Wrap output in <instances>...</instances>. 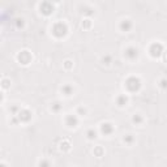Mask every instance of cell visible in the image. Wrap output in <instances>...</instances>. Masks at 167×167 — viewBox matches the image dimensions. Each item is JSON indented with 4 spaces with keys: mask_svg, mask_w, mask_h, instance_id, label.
I'll list each match as a JSON object with an SVG mask.
<instances>
[{
    "mask_svg": "<svg viewBox=\"0 0 167 167\" xmlns=\"http://www.w3.org/2000/svg\"><path fill=\"white\" fill-rule=\"evenodd\" d=\"M125 88L128 89V91L131 93H135V91H138V89L141 88V81L138 77L132 76V77H128L125 80Z\"/></svg>",
    "mask_w": 167,
    "mask_h": 167,
    "instance_id": "cell-1",
    "label": "cell"
},
{
    "mask_svg": "<svg viewBox=\"0 0 167 167\" xmlns=\"http://www.w3.org/2000/svg\"><path fill=\"white\" fill-rule=\"evenodd\" d=\"M67 32H68V27H67V25L64 22H56L54 25V27H52V33L58 38H63L67 34Z\"/></svg>",
    "mask_w": 167,
    "mask_h": 167,
    "instance_id": "cell-2",
    "label": "cell"
},
{
    "mask_svg": "<svg viewBox=\"0 0 167 167\" xmlns=\"http://www.w3.org/2000/svg\"><path fill=\"white\" fill-rule=\"evenodd\" d=\"M163 52V46L159 43V42H155V43H152L149 48V54L152 58H159Z\"/></svg>",
    "mask_w": 167,
    "mask_h": 167,
    "instance_id": "cell-3",
    "label": "cell"
},
{
    "mask_svg": "<svg viewBox=\"0 0 167 167\" xmlns=\"http://www.w3.org/2000/svg\"><path fill=\"white\" fill-rule=\"evenodd\" d=\"M32 115L33 114L30 112L29 110H20L17 114H16V116L18 118V120H20L21 123H27V121L32 119Z\"/></svg>",
    "mask_w": 167,
    "mask_h": 167,
    "instance_id": "cell-4",
    "label": "cell"
},
{
    "mask_svg": "<svg viewBox=\"0 0 167 167\" xmlns=\"http://www.w3.org/2000/svg\"><path fill=\"white\" fill-rule=\"evenodd\" d=\"M124 56L127 58V59H129V60H135V59H137V56H138V50L136 48V47H128L127 50H125V52H124Z\"/></svg>",
    "mask_w": 167,
    "mask_h": 167,
    "instance_id": "cell-5",
    "label": "cell"
},
{
    "mask_svg": "<svg viewBox=\"0 0 167 167\" xmlns=\"http://www.w3.org/2000/svg\"><path fill=\"white\" fill-rule=\"evenodd\" d=\"M39 9H41L42 13H44V15H51V13L54 12V5L48 1H43L39 4Z\"/></svg>",
    "mask_w": 167,
    "mask_h": 167,
    "instance_id": "cell-6",
    "label": "cell"
},
{
    "mask_svg": "<svg viewBox=\"0 0 167 167\" xmlns=\"http://www.w3.org/2000/svg\"><path fill=\"white\" fill-rule=\"evenodd\" d=\"M65 124L68 125L69 128H74V127H77V124H79V119H77L76 114H74V115H72V114L67 115V116H65Z\"/></svg>",
    "mask_w": 167,
    "mask_h": 167,
    "instance_id": "cell-7",
    "label": "cell"
},
{
    "mask_svg": "<svg viewBox=\"0 0 167 167\" xmlns=\"http://www.w3.org/2000/svg\"><path fill=\"white\" fill-rule=\"evenodd\" d=\"M18 62L22 63V64H29L30 60H32V55H30L29 51H21L17 56Z\"/></svg>",
    "mask_w": 167,
    "mask_h": 167,
    "instance_id": "cell-8",
    "label": "cell"
},
{
    "mask_svg": "<svg viewBox=\"0 0 167 167\" xmlns=\"http://www.w3.org/2000/svg\"><path fill=\"white\" fill-rule=\"evenodd\" d=\"M132 26H133V24H132V21L131 20H123L120 22V25H119V27H120V30L121 32H124V33H127V32H129L131 29H132Z\"/></svg>",
    "mask_w": 167,
    "mask_h": 167,
    "instance_id": "cell-9",
    "label": "cell"
},
{
    "mask_svg": "<svg viewBox=\"0 0 167 167\" xmlns=\"http://www.w3.org/2000/svg\"><path fill=\"white\" fill-rule=\"evenodd\" d=\"M101 132L103 133V135H111V133L114 132V127L111 123H103L101 125Z\"/></svg>",
    "mask_w": 167,
    "mask_h": 167,
    "instance_id": "cell-10",
    "label": "cell"
},
{
    "mask_svg": "<svg viewBox=\"0 0 167 167\" xmlns=\"http://www.w3.org/2000/svg\"><path fill=\"white\" fill-rule=\"evenodd\" d=\"M127 103H128V97L125 95V94H121V95H119L118 98H116V105H118L119 107H124Z\"/></svg>",
    "mask_w": 167,
    "mask_h": 167,
    "instance_id": "cell-11",
    "label": "cell"
},
{
    "mask_svg": "<svg viewBox=\"0 0 167 167\" xmlns=\"http://www.w3.org/2000/svg\"><path fill=\"white\" fill-rule=\"evenodd\" d=\"M62 93L64 94V95H67V97L72 95V94H73V88H72L69 84H67V85H64L62 88Z\"/></svg>",
    "mask_w": 167,
    "mask_h": 167,
    "instance_id": "cell-12",
    "label": "cell"
},
{
    "mask_svg": "<svg viewBox=\"0 0 167 167\" xmlns=\"http://www.w3.org/2000/svg\"><path fill=\"white\" fill-rule=\"evenodd\" d=\"M86 136H88L89 140H94V138H97V132L94 129H89L86 132Z\"/></svg>",
    "mask_w": 167,
    "mask_h": 167,
    "instance_id": "cell-13",
    "label": "cell"
},
{
    "mask_svg": "<svg viewBox=\"0 0 167 167\" xmlns=\"http://www.w3.org/2000/svg\"><path fill=\"white\" fill-rule=\"evenodd\" d=\"M132 121H133L135 124H141V123H142V116L138 115V114H137V115H133Z\"/></svg>",
    "mask_w": 167,
    "mask_h": 167,
    "instance_id": "cell-14",
    "label": "cell"
},
{
    "mask_svg": "<svg viewBox=\"0 0 167 167\" xmlns=\"http://www.w3.org/2000/svg\"><path fill=\"white\" fill-rule=\"evenodd\" d=\"M123 141H124L125 144H129V145H131V144H132L133 141H135V137H133L132 135H127V136H124Z\"/></svg>",
    "mask_w": 167,
    "mask_h": 167,
    "instance_id": "cell-15",
    "label": "cell"
},
{
    "mask_svg": "<svg viewBox=\"0 0 167 167\" xmlns=\"http://www.w3.org/2000/svg\"><path fill=\"white\" fill-rule=\"evenodd\" d=\"M111 62H112V58H111L110 55H106V56L102 58V63L106 64V65H108V64H111Z\"/></svg>",
    "mask_w": 167,
    "mask_h": 167,
    "instance_id": "cell-16",
    "label": "cell"
},
{
    "mask_svg": "<svg viewBox=\"0 0 167 167\" xmlns=\"http://www.w3.org/2000/svg\"><path fill=\"white\" fill-rule=\"evenodd\" d=\"M60 108H62V105H60L59 102H55V103L51 106V110H52V111H55V112H58V111H59Z\"/></svg>",
    "mask_w": 167,
    "mask_h": 167,
    "instance_id": "cell-17",
    "label": "cell"
},
{
    "mask_svg": "<svg viewBox=\"0 0 167 167\" xmlns=\"http://www.w3.org/2000/svg\"><path fill=\"white\" fill-rule=\"evenodd\" d=\"M159 86L163 89V90H166V89H167V80H166V79H162V80H161Z\"/></svg>",
    "mask_w": 167,
    "mask_h": 167,
    "instance_id": "cell-18",
    "label": "cell"
},
{
    "mask_svg": "<svg viewBox=\"0 0 167 167\" xmlns=\"http://www.w3.org/2000/svg\"><path fill=\"white\" fill-rule=\"evenodd\" d=\"M39 167H50V162L47 159H42L39 162Z\"/></svg>",
    "mask_w": 167,
    "mask_h": 167,
    "instance_id": "cell-19",
    "label": "cell"
},
{
    "mask_svg": "<svg viewBox=\"0 0 167 167\" xmlns=\"http://www.w3.org/2000/svg\"><path fill=\"white\" fill-rule=\"evenodd\" d=\"M85 114H86V108L79 107V110H77V114H76V115H81V116H84Z\"/></svg>",
    "mask_w": 167,
    "mask_h": 167,
    "instance_id": "cell-20",
    "label": "cell"
},
{
    "mask_svg": "<svg viewBox=\"0 0 167 167\" xmlns=\"http://www.w3.org/2000/svg\"><path fill=\"white\" fill-rule=\"evenodd\" d=\"M72 65H73V63H72L71 60H67V62L64 63V67H65V69H71Z\"/></svg>",
    "mask_w": 167,
    "mask_h": 167,
    "instance_id": "cell-21",
    "label": "cell"
},
{
    "mask_svg": "<svg viewBox=\"0 0 167 167\" xmlns=\"http://www.w3.org/2000/svg\"><path fill=\"white\" fill-rule=\"evenodd\" d=\"M102 152H103V150H102V147H101V146H98L95 150H94V153H95V154L98 155V157H101V155H102Z\"/></svg>",
    "mask_w": 167,
    "mask_h": 167,
    "instance_id": "cell-22",
    "label": "cell"
},
{
    "mask_svg": "<svg viewBox=\"0 0 167 167\" xmlns=\"http://www.w3.org/2000/svg\"><path fill=\"white\" fill-rule=\"evenodd\" d=\"M60 149H62V150H63V149L68 150V149H69V144H68V142H64V144L62 142V145H60Z\"/></svg>",
    "mask_w": 167,
    "mask_h": 167,
    "instance_id": "cell-23",
    "label": "cell"
},
{
    "mask_svg": "<svg viewBox=\"0 0 167 167\" xmlns=\"http://www.w3.org/2000/svg\"><path fill=\"white\" fill-rule=\"evenodd\" d=\"M166 62H167V52H166Z\"/></svg>",
    "mask_w": 167,
    "mask_h": 167,
    "instance_id": "cell-24",
    "label": "cell"
}]
</instances>
